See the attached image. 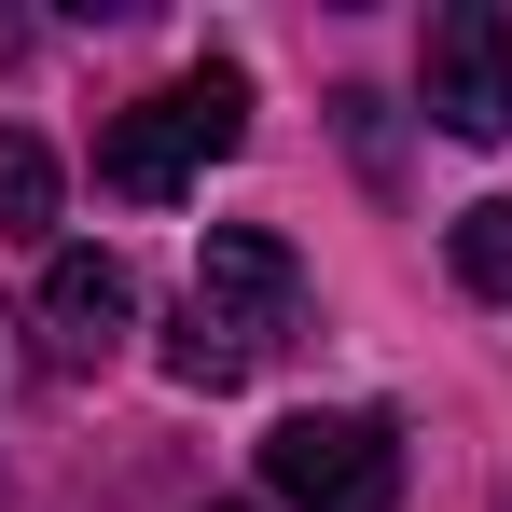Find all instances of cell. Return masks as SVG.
Instances as JSON below:
<instances>
[{
	"label": "cell",
	"instance_id": "1",
	"mask_svg": "<svg viewBox=\"0 0 512 512\" xmlns=\"http://www.w3.org/2000/svg\"><path fill=\"white\" fill-rule=\"evenodd\" d=\"M291 319H305V263H291V236L222 222L208 263H194V291H180V319H167V374H180V388H250L263 360L291 346Z\"/></svg>",
	"mask_w": 512,
	"mask_h": 512
},
{
	"label": "cell",
	"instance_id": "2",
	"mask_svg": "<svg viewBox=\"0 0 512 512\" xmlns=\"http://www.w3.org/2000/svg\"><path fill=\"white\" fill-rule=\"evenodd\" d=\"M236 139H250V70H236V56H208V70H180L167 97L111 111L97 180H111L125 208H167V194H194V167H208V153H236Z\"/></svg>",
	"mask_w": 512,
	"mask_h": 512
},
{
	"label": "cell",
	"instance_id": "3",
	"mask_svg": "<svg viewBox=\"0 0 512 512\" xmlns=\"http://www.w3.org/2000/svg\"><path fill=\"white\" fill-rule=\"evenodd\" d=\"M263 499L277 512H402V429L333 402V416H277L263 429Z\"/></svg>",
	"mask_w": 512,
	"mask_h": 512
},
{
	"label": "cell",
	"instance_id": "4",
	"mask_svg": "<svg viewBox=\"0 0 512 512\" xmlns=\"http://www.w3.org/2000/svg\"><path fill=\"white\" fill-rule=\"evenodd\" d=\"M416 97L443 139H471V153H499L512 139V14L499 0H443L416 42Z\"/></svg>",
	"mask_w": 512,
	"mask_h": 512
},
{
	"label": "cell",
	"instance_id": "5",
	"mask_svg": "<svg viewBox=\"0 0 512 512\" xmlns=\"http://www.w3.org/2000/svg\"><path fill=\"white\" fill-rule=\"evenodd\" d=\"M28 333H42V374H111L125 333H139V277L111 250H42V291H28Z\"/></svg>",
	"mask_w": 512,
	"mask_h": 512
},
{
	"label": "cell",
	"instance_id": "6",
	"mask_svg": "<svg viewBox=\"0 0 512 512\" xmlns=\"http://www.w3.org/2000/svg\"><path fill=\"white\" fill-rule=\"evenodd\" d=\"M0 236H28V250L56 236V153L28 125H0Z\"/></svg>",
	"mask_w": 512,
	"mask_h": 512
},
{
	"label": "cell",
	"instance_id": "7",
	"mask_svg": "<svg viewBox=\"0 0 512 512\" xmlns=\"http://www.w3.org/2000/svg\"><path fill=\"white\" fill-rule=\"evenodd\" d=\"M443 250H457V291H471V305H512V194L457 208V236H443Z\"/></svg>",
	"mask_w": 512,
	"mask_h": 512
},
{
	"label": "cell",
	"instance_id": "8",
	"mask_svg": "<svg viewBox=\"0 0 512 512\" xmlns=\"http://www.w3.org/2000/svg\"><path fill=\"white\" fill-rule=\"evenodd\" d=\"M208 512H250V499H208Z\"/></svg>",
	"mask_w": 512,
	"mask_h": 512
},
{
	"label": "cell",
	"instance_id": "9",
	"mask_svg": "<svg viewBox=\"0 0 512 512\" xmlns=\"http://www.w3.org/2000/svg\"><path fill=\"white\" fill-rule=\"evenodd\" d=\"M499 512H512V499H499Z\"/></svg>",
	"mask_w": 512,
	"mask_h": 512
}]
</instances>
